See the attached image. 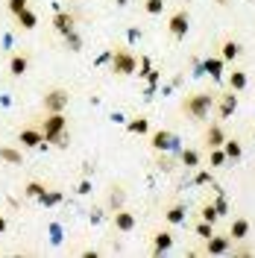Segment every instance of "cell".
I'll return each mask as SVG.
<instances>
[{
    "mask_svg": "<svg viewBox=\"0 0 255 258\" xmlns=\"http://www.w3.org/2000/svg\"><path fill=\"white\" fill-rule=\"evenodd\" d=\"M229 88H232V91H243V88H246V71L235 68V71L229 74Z\"/></svg>",
    "mask_w": 255,
    "mask_h": 258,
    "instance_id": "7402d4cb",
    "label": "cell"
},
{
    "mask_svg": "<svg viewBox=\"0 0 255 258\" xmlns=\"http://www.w3.org/2000/svg\"><path fill=\"white\" fill-rule=\"evenodd\" d=\"M238 56H240V44L232 41V38H226L223 44H220V59H223V62H235Z\"/></svg>",
    "mask_w": 255,
    "mask_h": 258,
    "instance_id": "ac0fdd59",
    "label": "cell"
},
{
    "mask_svg": "<svg viewBox=\"0 0 255 258\" xmlns=\"http://www.w3.org/2000/svg\"><path fill=\"white\" fill-rule=\"evenodd\" d=\"M249 232H252V223L246 220V217H235L232 223H229V238H232V243H240V241H246L249 238Z\"/></svg>",
    "mask_w": 255,
    "mask_h": 258,
    "instance_id": "52a82bcc",
    "label": "cell"
},
{
    "mask_svg": "<svg viewBox=\"0 0 255 258\" xmlns=\"http://www.w3.org/2000/svg\"><path fill=\"white\" fill-rule=\"evenodd\" d=\"M114 3H117V6H126L129 0H114Z\"/></svg>",
    "mask_w": 255,
    "mask_h": 258,
    "instance_id": "d590c367",
    "label": "cell"
},
{
    "mask_svg": "<svg viewBox=\"0 0 255 258\" xmlns=\"http://www.w3.org/2000/svg\"><path fill=\"white\" fill-rule=\"evenodd\" d=\"M53 30L62 32V35L74 32L77 30V15H74V12H56V15H53Z\"/></svg>",
    "mask_w": 255,
    "mask_h": 258,
    "instance_id": "7c38bea8",
    "label": "cell"
},
{
    "mask_svg": "<svg viewBox=\"0 0 255 258\" xmlns=\"http://www.w3.org/2000/svg\"><path fill=\"white\" fill-rule=\"evenodd\" d=\"M217 3H220V6H226V3H229V0H217Z\"/></svg>",
    "mask_w": 255,
    "mask_h": 258,
    "instance_id": "8d00e7d4",
    "label": "cell"
},
{
    "mask_svg": "<svg viewBox=\"0 0 255 258\" xmlns=\"http://www.w3.org/2000/svg\"><path fill=\"white\" fill-rule=\"evenodd\" d=\"M194 232H197V235L206 241V238H211V235H214V223H206V220H200V223L194 226Z\"/></svg>",
    "mask_w": 255,
    "mask_h": 258,
    "instance_id": "f546056e",
    "label": "cell"
},
{
    "mask_svg": "<svg viewBox=\"0 0 255 258\" xmlns=\"http://www.w3.org/2000/svg\"><path fill=\"white\" fill-rule=\"evenodd\" d=\"M38 200H41L44 206H56V203H62V194H59V191H44Z\"/></svg>",
    "mask_w": 255,
    "mask_h": 258,
    "instance_id": "4dcf8cb0",
    "label": "cell"
},
{
    "mask_svg": "<svg viewBox=\"0 0 255 258\" xmlns=\"http://www.w3.org/2000/svg\"><path fill=\"white\" fill-rule=\"evenodd\" d=\"M44 191H47V185H44V182H38V179H30V182L24 185V194H27V197H32V200H38Z\"/></svg>",
    "mask_w": 255,
    "mask_h": 258,
    "instance_id": "cb8c5ba5",
    "label": "cell"
},
{
    "mask_svg": "<svg viewBox=\"0 0 255 258\" xmlns=\"http://www.w3.org/2000/svg\"><path fill=\"white\" fill-rule=\"evenodd\" d=\"M144 12L147 15H161L164 12V0H144Z\"/></svg>",
    "mask_w": 255,
    "mask_h": 258,
    "instance_id": "83f0119b",
    "label": "cell"
},
{
    "mask_svg": "<svg viewBox=\"0 0 255 258\" xmlns=\"http://www.w3.org/2000/svg\"><path fill=\"white\" fill-rule=\"evenodd\" d=\"M182 164L188 167V170H197L200 167V161H203V156H200V150H182Z\"/></svg>",
    "mask_w": 255,
    "mask_h": 258,
    "instance_id": "603a6c76",
    "label": "cell"
},
{
    "mask_svg": "<svg viewBox=\"0 0 255 258\" xmlns=\"http://www.w3.org/2000/svg\"><path fill=\"white\" fill-rule=\"evenodd\" d=\"M6 6H9V12H12V15H18V12H24V9L30 6V0H9Z\"/></svg>",
    "mask_w": 255,
    "mask_h": 258,
    "instance_id": "1f68e13d",
    "label": "cell"
},
{
    "mask_svg": "<svg viewBox=\"0 0 255 258\" xmlns=\"http://www.w3.org/2000/svg\"><path fill=\"white\" fill-rule=\"evenodd\" d=\"M188 30H191V15H188V9H176L173 15H170V21H167V32L173 35L176 41H182V38L188 35Z\"/></svg>",
    "mask_w": 255,
    "mask_h": 258,
    "instance_id": "5b68a950",
    "label": "cell"
},
{
    "mask_svg": "<svg viewBox=\"0 0 255 258\" xmlns=\"http://www.w3.org/2000/svg\"><path fill=\"white\" fill-rule=\"evenodd\" d=\"M173 246V235L167 232V229H159V232H153V252L161 255V252H167Z\"/></svg>",
    "mask_w": 255,
    "mask_h": 258,
    "instance_id": "9a60e30c",
    "label": "cell"
},
{
    "mask_svg": "<svg viewBox=\"0 0 255 258\" xmlns=\"http://www.w3.org/2000/svg\"><path fill=\"white\" fill-rule=\"evenodd\" d=\"M123 197H126V191H123V185H114V188H112V197H109V206H112V209H120Z\"/></svg>",
    "mask_w": 255,
    "mask_h": 258,
    "instance_id": "f1b7e54d",
    "label": "cell"
},
{
    "mask_svg": "<svg viewBox=\"0 0 255 258\" xmlns=\"http://www.w3.org/2000/svg\"><path fill=\"white\" fill-rule=\"evenodd\" d=\"M211 206H214V209H217V214H226V211H229V203H226L223 197H217V200H214V203H211Z\"/></svg>",
    "mask_w": 255,
    "mask_h": 258,
    "instance_id": "d6a6232c",
    "label": "cell"
},
{
    "mask_svg": "<svg viewBox=\"0 0 255 258\" xmlns=\"http://www.w3.org/2000/svg\"><path fill=\"white\" fill-rule=\"evenodd\" d=\"M30 71V53H24V50H18L12 53V59H9V77H24Z\"/></svg>",
    "mask_w": 255,
    "mask_h": 258,
    "instance_id": "30bf717a",
    "label": "cell"
},
{
    "mask_svg": "<svg viewBox=\"0 0 255 258\" xmlns=\"http://www.w3.org/2000/svg\"><path fill=\"white\" fill-rule=\"evenodd\" d=\"M203 141H206L208 150H211V147H223V141H226L223 126H220V123H208L206 132H203Z\"/></svg>",
    "mask_w": 255,
    "mask_h": 258,
    "instance_id": "5bb4252c",
    "label": "cell"
},
{
    "mask_svg": "<svg viewBox=\"0 0 255 258\" xmlns=\"http://www.w3.org/2000/svg\"><path fill=\"white\" fill-rule=\"evenodd\" d=\"M112 223H114L117 232H132V229H135V214H132L129 209H114Z\"/></svg>",
    "mask_w": 255,
    "mask_h": 258,
    "instance_id": "4fadbf2b",
    "label": "cell"
},
{
    "mask_svg": "<svg viewBox=\"0 0 255 258\" xmlns=\"http://www.w3.org/2000/svg\"><path fill=\"white\" fill-rule=\"evenodd\" d=\"M135 68H138V59L129 50L120 47L112 53V74L114 77H129V74H135Z\"/></svg>",
    "mask_w": 255,
    "mask_h": 258,
    "instance_id": "277c9868",
    "label": "cell"
},
{
    "mask_svg": "<svg viewBox=\"0 0 255 258\" xmlns=\"http://www.w3.org/2000/svg\"><path fill=\"white\" fill-rule=\"evenodd\" d=\"M229 249H232V238L229 235H211V238H206L208 255H226Z\"/></svg>",
    "mask_w": 255,
    "mask_h": 258,
    "instance_id": "ba28073f",
    "label": "cell"
},
{
    "mask_svg": "<svg viewBox=\"0 0 255 258\" xmlns=\"http://www.w3.org/2000/svg\"><path fill=\"white\" fill-rule=\"evenodd\" d=\"M223 68H226V62L220 56H208L206 62H203V71H206L211 80H220V77H223Z\"/></svg>",
    "mask_w": 255,
    "mask_h": 258,
    "instance_id": "e0dca14e",
    "label": "cell"
},
{
    "mask_svg": "<svg viewBox=\"0 0 255 258\" xmlns=\"http://www.w3.org/2000/svg\"><path fill=\"white\" fill-rule=\"evenodd\" d=\"M129 132H135V135H147V132H150V120H147V117H132Z\"/></svg>",
    "mask_w": 255,
    "mask_h": 258,
    "instance_id": "484cf974",
    "label": "cell"
},
{
    "mask_svg": "<svg viewBox=\"0 0 255 258\" xmlns=\"http://www.w3.org/2000/svg\"><path fill=\"white\" fill-rule=\"evenodd\" d=\"M226 153H223V147H211V150H208V164H211V167H223L226 164Z\"/></svg>",
    "mask_w": 255,
    "mask_h": 258,
    "instance_id": "d4e9b609",
    "label": "cell"
},
{
    "mask_svg": "<svg viewBox=\"0 0 255 258\" xmlns=\"http://www.w3.org/2000/svg\"><path fill=\"white\" fill-rule=\"evenodd\" d=\"M197 182H200V185H206V182H211V176H208V173H200V176H197Z\"/></svg>",
    "mask_w": 255,
    "mask_h": 258,
    "instance_id": "e575fe53",
    "label": "cell"
},
{
    "mask_svg": "<svg viewBox=\"0 0 255 258\" xmlns=\"http://www.w3.org/2000/svg\"><path fill=\"white\" fill-rule=\"evenodd\" d=\"M18 141H21L24 147H41L44 144L41 126H21L18 129Z\"/></svg>",
    "mask_w": 255,
    "mask_h": 258,
    "instance_id": "9c48e42d",
    "label": "cell"
},
{
    "mask_svg": "<svg viewBox=\"0 0 255 258\" xmlns=\"http://www.w3.org/2000/svg\"><path fill=\"white\" fill-rule=\"evenodd\" d=\"M185 214H188V206L185 203H173L170 209L164 211V223H170V226L185 223Z\"/></svg>",
    "mask_w": 255,
    "mask_h": 258,
    "instance_id": "2e32d148",
    "label": "cell"
},
{
    "mask_svg": "<svg viewBox=\"0 0 255 258\" xmlns=\"http://www.w3.org/2000/svg\"><path fill=\"white\" fill-rule=\"evenodd\" d=\"M0 161L18 167V164H24V156H21V150H15V147H0Z\"/></svg>",
    "mask_w": 255,
    "mask_h": 258,
    "instance_id": "ffe728a7",
    "label": "cell"
},
{
    "mask_svg": "<svg viewBox=\"0 0 255 258\" xmlns=\"http://www.w3.org/2000/svg\"><path fill=\"white\" fill-rule=\"evenodd\" d=\"M41 135H44V144L65 147V141H68V117H65V112H47V117L41 120Z\"/></svg>",
    "mask_w": 255,
    "mask_h": 258,
    "instance_id": "7a4b0ae2",
    "label": "cell"
},
{
    "mask_svg": "<svg viewBox=\"0 0 255 258\" xmlns=\"http://www.w3.org/2000/svg\"><path fill=\"white\" fill-rule=\"evenodd\" d=\"M214 100L217 94H211V91H197V94H188L182 103H179V109L182 114H188L191 120H206L211 109H214Z\"/></svg>",
    "mask_w": 255,
    "mask_h": 258,
    "instance_id": "6da1fadb",
    "label": "cell"
},
{
    "mask_svg": "<svg viewBox=\"0 0 255 258\" xmlns=\"http://www.w3.org/2000/svg\"><path fill=\"white\" fill-rule=\"evenodd\" d=\"M200 220H206V223H217V220H220V214H217V209H214L211 203H206V206L200 209Z\"/></svg>",
    "mask_w": 255,
    "mask_h": 258,
    "instance_id": "4316f807",
    "label": "cell"
},
{
    "mask_svg": "<svg viewBox=\"0 0 255 258\" xmlns=\"http://www.w3.org/2000/svg\"><path fill=\"white\" fill-rule=\"evenodd\" d=\"M223 153L229 161H240V156H243V147H240L238 138H226L223 141Z\"/></svg>",
    "mask_w": 255,
    "mask_h": 258,
    "instance_id": "d6986e66",
    "label": "cell"
},
{
    "mask_svg": "<svg viewBox=\"0 0 255 258\" xmlns=\"http://www.w3.org/2000/svg\"><path fill=\"white\" fill-rule=\"evenodd\" d=\"M68 103H71V91L68 88H50L41 97V109L44 112H65Z\"/></svg>",
    "mask_w": 255,
    "mask_h": 258,
    "instance_id": "3957f363",
    "label": "cell"
},
{
    "mask_svg": "<svg viewBox=\"0 0 255 258\" xmlns=\"http://www.w3.org/2000/svg\"><path fill=\"white\" fill-rule=\"evenodd\" d=\"M214 109H217V114L220 117H229V114H235V109H238V91H226V94H217V100H214Z\"/></svg>",
    "mask_w": 255,
    "mask_h": 258,
    "instance_id": "8992f818",
    "label": "cell"
},
{
    "mask_svg": "<svg viewBox=\"0 0 255 258\" xmlns=\"http://www.w3.org/2000/svg\"><path fill=\"white\" fill-rule=\"evenodd\" d=\"M173 144H176V138H173V132H170V129H156V132L150 135V147H153L156 153H161V150H170Z\"/></svg>",
    "mask_w": 255,
    "mask_h": 258,
    "instance_id": "8fae6325",
    "label": "cell"
},
{
    "mask_svg": "<svg viewBox=\"0 0 255 258\" xmlns=\"http://www.w3.org/2000/svg\"><path fill=\"white\" fill-rule=\"evenodd\" d=\"M15 21L21 24V27H24V30H35V27H38V15L32 12L30 6H27L24 12H18V15H15Z\"/></svg>",
    "mask_w": 255,
    "mask_h": 258,
    "instance_id": "44dd1931",
    "label": "cell"
},
{
    "mask_svg": "<svg viewBox=\"0 0 255 258\" xmlns=\"http://www.w3.org/2000/svg\"><path fill=\"white\" fill-rule=\"evenodd\" d=\"M6 229H9V220H6V217H3V214H0V235H3V232H6Z\"/></svg>",
    "mask_w": 255,
    "mask_h": 258,
    "instance_id": "836d02e7",
    "label": "cell"
}]
</instances>
